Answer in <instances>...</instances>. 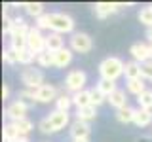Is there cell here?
Segmentation results:
<instances>
[{
  "label": "cell",
  "instance_id": "obj_1",
  "mask_svg": "<svg viewBox=\"0 0 152 142\" xmlns=\"http://www.w3.org/2000/svg\"><path fill=\"white\" fill-rule=\"evenodd\" d=\"M69 121H70L69 112L53 110L50 116H46L44 120H40L38 129H40V133H44V135H51V133H57V131L65 129V127L69 125Z\"/></svg>",
  "mask_w": 152,
  "mask_h": 142
},
{
  "label": "cell",
  "instance_id": "obj_2",
  "mask_svg": "<svg viewBox=\"0 0 152 142\" xmlns=\"http://www.w3.org/2000/svg\"><path fill=\"white\" fill-rule=\"evenodd\" d=\"M124 72H126V63L120 57H107L99 64V74H101L103 80L116 82L120 76H124Z\"/></svg>",
  "mask_w": 152,
  "mask_h": 142
},
{
  "label": "cell",
  "instance_id": "obj_3",
  "mask_svg": "<svg viewBox=\"0 0 152 142\" xmlns=\"http://www.w3.org/2000/svg\"><path fill=\"white\" fill-rule=\"evenodd\" d=\"M50 30L57 34H66L74 30V19L66 13H50Z\"/></svg>",
  "mask_w": 152,
  "mask_h": 142
},
{
  "label": "cell",
  "instance_id": "obj_4",
  "mask_svg": "<svg viewBox=\"0 0 152 142\" xmlns=\"http://www.w3.org/2000/svg\"><path fill=\"white\" fill-rule=\"evenodd\" d=\"M21 82L25 83L27 89L36 91L38 87L44 85V72H42L40 68H34V66H27V68H23V72H21Z\"/></svg>",
  "mask_w": 152,
  "mask_h": 142
},
{
  "label": "cell",
  "instance_id": "obj_5",
  "mask_svg": "<svg viewBox=\"0 0 152 142\" xmlns=\"http://www.w3.org/2000/svg\"><path fill=\"white\" fill-rule=\"evenodd\" d=\"M27 49L32 51L36 57L46 51V36L42 34L40 28L31 27V32H28V38H27Z\"/></svg>",
  "mask_w": 152,
  "mask_h": 142
},
{
  "label": "cell",
  "instance_id": "obj_6",
  "mask_svg": "<svg viewBox=\"0 0 152 142\" xmlns=\"http://www.w3.org/2000/svg\"><path fill=\"white\" fill-rule=\"evenodd\" d=\"M86 82H88V76H86L84 70H70L65 78V87L74 95V93L84 91Z\"/></svg>",
  "mask_w": 152,
  "mask_h": 142
},
{
  "label": "cell",
  "instance_id": "obj_7",
  "mask_svg": "<svg viewBox=\"0 0 152 142\" xmlns=\"http://www.w3.org/2000/svg\"><path fill=\"white\" fill-rule=\"evenodd\" d=\"M93 47V40L86 32H74L70 36V49L76 53H89Z\"/></svg>",
  "mask_w": 152,
  "mask_h": 142
},
{
  "label": "cell",
  "instance_id": "obj_8",
  "mask_svg": "<svg viewBox=\"0 0 152 142\" xmlns=\"http://www.w3.org/2000/svg\"><path fill=\"white\" fill-rule=\"evenodd\" d=\"M129 53L133 57V61L137 63H148L152 61V46L150 44H145V42H135L131 47H129Z\"/></svg>",
  "mask_w": 152,
  "mask_h": 142
},
{
  "label": "cell",
  "instance_id": "obj_9",
  "mask_svg": "<svg viewBox=\"0 0 152 142\" xmlns=\"http://www.w3.org/2000/svg\"><path fill=\"white\" fill-rule=\"evenodd\" d=\"M27 112H28V106H27V102H23V101H13L6 108V116L12 120V123H15L19 120H25Z\"/></svg>",
  "mask_w": 152,
  "mask_h": 142
},
{
  "label": "cell",
  "instance_id": "obj_10",
  "mask_svg": "<svg viewBox=\"0 0 152 142\" xmlns=\"http://www.w3.org/2000/svg\"><path fill=\"white\" fill-rule=\"evenodd\" d=\"M34 101L40 104H48L51 101H57V89L50 83H44L42 87H38L34 91Z\"/></svg>",
  "mask_w": 152,
  "mask_h": 142
},
{
  "label": "cell",
  "instance_id": "obj_11",
  "mask_svg": "<svg viewBox=\"0 0 152 142\" xmlns=\"http://www.w3.org/2000/svg\"><path fill=\"white\" fill-rule=\"evenodd\" d=\"M89 135H91V127H89V123L80 121V120L72 121V125H70V136H72V140L89 138Z\"/></svg>",
  "mask_w": 152,
  "mask_h": 142
},
{
  "label": "cell",
  "instance_id": "obj_12",
  "mask_svg": "<svg viewBox=\"0 0 152 142\" xmlns=\"http://www.w3.org/2000/svg\"><path fill=\"white\" fill-rule=\"evenodd\" d=\"M72 63V49L70 47H63V49H59L57 53H53V64L57 68H65V66H69Z\"/></svg>",
  "mask_w": 152,
  "mask_h": 142
},
{
  "label": "cell",
  "instance_id": "obj_13",
  "mask_svg": "<svg viewBox=\"0 0 152 142\" xmlns=\"http://www.w3.org/2000/svg\"><path fill=\"white\" fill-rule=\"evenodd\" d=\"M118 8H120V4H114V2H97L93 6V12H95V15H97V17L104 19L107 15L118 12Z\"/></svg>",
  "mask_w": 152,
  "mask_h": 142
},
{
  "label": "cell",
  "instance_id": "obj_14",
  "mask_svg": "<svg viewBox=\"0 0 152 142\" xmlns=\"http://www.w3.org/2000/svg\"><path fill=\"white\" fill-rule=\"evenodd\" d=\"M63 38L61 34H57V32H50V34L46 36V51H50V53H57L59 49H63Z\"/></svg>",
  "mask_w": 152,
  "mask_h": 142
},
{
  "label": "cell",
  "instance_id": "obj_15",
  "mask_svg": "<svg viewBox=\"0 0 152 142\" xmlns=\"http://www.w3.org/2000/svg\"><path fill=\"white\" fill-rule=\"evenodd\" d=\"M72 104L76 106V110H78V108H86V106H93L89 89H84V91H80V93H74L72 95Z\"/></svg>",
  "mask_w": 152,
  "mask_h": 142
},
{
  "label": "cell",
  "instance_id": "obj_16",
  "mask_svg": "<svg viewBox=\"0 0 152 142\" xmlns=\"http://www.w3.org/2000/svg\"><path fill=\"white\" fill-rule=\"evenodd\" d=\"M108 102H110L112 108H116V110H122V108L127 106V99H126V91L124 89H116L110 97H108Z\"/></svg>",
  "mask_w": 152,
  "mask_h": 142
},
{
  "label": "cell",
  "instance_id": "obj_17",
  "mask_svg": "<svg viewBox=\"0 0 152 142\" xmlns=\"http://www.w3.org/2000/svg\"><path fill=\"white\" fill-rule=\"evenodd\" d=\"M127 80H142V72H141V63L137 61H129L126 63V72H124Z\"/></svg>",
  "mask_w": 152,
  "mask_h": 142
},
{
  "label": "cell",
  "instance_id": "obj_18",
  "mask_svg": "<svg viewBox=\"0 0 152 142\" xmlns=\"http://www.w3.org/2000/svg\"><path fill=\"white\" fill-rule=\"evenodd\" d=\"M97 117V106H86V108H78L76 110V120L89 123L91 120Z\"/></svg>",
  "mask_w": 152,
  "mask_h": 142
},
{
  "label": "cell",
  "instance_id": "obj_19",
  "mask_svg": "<svg viewBox=\"0 0 152 142\" xmlns=\"http://www.w3.org/2000/svg\"><path fill=\"white\" fill-rule=\"evenodd\" d=\"M21 8H25V12L34 19L44 15V4L42 2H25V4H21Z\"/></svg>",
  "mask_w": 152,
  "mask_h": 142
},
{
  "label": "cell",
  "instance_id": "obj_20",
  "mask_svg": "<svg viewBox=\"0 0 152 142\" xmlns=\"http://www.w3.org/2000/svg\"><path fill=\"white\" fill-rule=\"evenodd\" d=\"M135 123L137 127H146L152 123V112L150 110H145V108H139V110L135 112Z\"/></svg>",
  "mask_w": 152,
  "mask_h": 142
},
{
  "label": "cell",
  "instance_id": "obj_21",
  "mask_svg": "<svg viewBox=\"0 0 152 142\" xmlns=\"http://www.w3.org/2000/svg\"><path fill=\"white\" fill-rule=\"evenodd\" d=\"M135 108H131V106H126V108H122V110H116V120L120 121V123H133L135 121Z\"/></svg>",
  "mask_w": 152,
  "mask_h": 142
},
{
  "label": "cell",
  "instance_id": "obj_22",
  "mask_svg": "<svg viewBox=\"0 0 152 142\" xmlns=\"http://www.w3.org/2000/svg\"><path fill=\"white\" fill-rule=\"evenodd\" d=\"M127 91L131 95H135V97H139L146 91L145 87V80H127Z\"/></svg>",
  "mask_w": 152,
  "mask_h": 142
},
{
  "label": "cell",
  "instance_id": "obj_23",
  "mask_svg": "<svg viewBox=\"0 0 152 142\" xmlns=\"http://www.w3.org/2000/svg\"><path fill=\"white\" fill-rule=\"evenodd\" d=\"M2 136H4V142H13V140H17L21 135H19V131L15 129L13 123H6L4 129H2Z\"/></svg>",
  "mask_w": 152,
  "mask_h": 142
},
{
  "label": "cell",
  "instance_id": "obj_24",
  "mask_svg": "<svg viewBox=\"0 0 152 142\" xmlns=\"http://www.w3.org/2000/svg\"><path fill=\"white\" fill-rule=\"evenodd\" d=\"M72 106V97L70 95H59L57 97V101H55V110H59V112H69V108Z\"/></svg>",
  "mask_w": 152,
  "mask_h": 142
},
{
  "label": "cell",
  "instance_id": "obj_25",
  "mask_svg": "<svg viewBox=\"0 0 152 142\" xmlns=\"http://www.w3.org/2000/svg\"><path fill=\"white\" fill-rule=\"evenodd\" d=\"M97 87L101 89V91L107 95V97H110V95L118 89V87H116V82H110V80H103V78L97 82Z\"/></svg>",
  "mask_w": 152,
  "mask_h": 142
},
{
  "label": "cell",
  "instance_id": "obj_26",
  "mask_svg": "<svg viewBox=\"0 0 152 142\" xmlns=\"http://www.w3.org/2000/svg\"><path fill=\"white\" fill-rule=\"evenodd\" d=\"M13 125H15V129L19 131V135H21V136H27L28 133L32 131V121L28 120V117H25V120H19V121H15Z\"/></svg>",
  "mask_w": 152,
  "mask_h": 142
},
{
  "label": "cell",
  "instance_id": "obj_27",
  "mask_svg": "<svg viewBox=\"0 0 152 142\" xmlns=\"http://www.w3.org/2000/svg\"><path fill=\"white\" fill-rule=\"evenodd\" d=\"M89 93H91V104H93V106H101L104 101H108V97H107V95H104L99 87L89 89Z\"/></svg>",
  "mask_w": 152,
  "mask_h": 142
},
{
  "label": "cell",
  "instance_id": "obj_28",
  "mask_svg": "<svg viewBox=\"0 0 152 142\" xmlns=\"http://www.w3.org/2000/svg\"><path fill=\"white\" fill-rule=\"evenodd\" d=\"M137 102H139L141 108H145V110H152V91L150 89H146L142 95L137 97Z\"/></svg>",
  "mask_w": 152,
  "mask_h": 142
},
{
  "label": "cell",
  "instance_id": "obj_29",
  "mask_svg": "<svg viewBox=\"0 0 152 142\" xmlns=\"http://www.w3.org/2000/svg\"><path fill=\"white\" fill-rule=\"evenodd\" d=\"M36 63L42 66V68H50V66H55L53 64V53H50V51H44V53H40L36 57Z\"/></svg>",
  "mask_w": 152,
  "mask_h": 142
},
{
  "label": "cell",
  "instance_id": "obj_30",
  "mask_svg": "<svg viewBox=\"0 0 152 142\" xmlns=\"http://www.w3.org/2000/svg\"><path fill=\"white\" fill-rule=\"evenodd\" d=\"M137 17H139V21L142 23V25H146L148 28L152 27V8H150V6L142 8L141 12H139V15H137Z\"/></svg>",
  "mask_w": 152,
  "mask_h": 142
},
{
  "label": "cell",
  "instance_id": "obj_31",
  "mask_svg": "<svg viewBox=\"0 0 152 142\" xmlns=\"http://www.w3.org/2000/svg\"><path fill=\"white\" fill-rule=\"evenodd\" d=\"M19 63L21 64H25V66H31V63L36 59V55L32 53V51H28V49H23V51H19Z\"/></svg>",
  "mask_w": 152,
  "mask_h": 142
},
{
  "label": "cell",
  "instance_id": "obj_32",
  "mask_svg": "<svg viewBox=\"0 0 152 142\" xmlns=\"http://www.w3.org/2000/svg\"><path fill=\"white\" fill-rule=\"evenodd\" d=\"M4 63H8V64H17L19 63V55H17V51H13L12 47H8V49H4Z\"/></svg>",
  "mask_w": 152,
  "mask_h": 142
},
{
  "label": "cell",
  "instance_id": "obj_33",
  "mask_svg": "<svg viewBox=\"0 0 152 142\" xmlns=\"http://www.w3.org/2000/svg\"><path fill=\"white\" fill-rule=\"evenodd\" d=\"M34 27L40 28V30H44V28H48V30H50V13H44L42 17H38Z\"/></svg>",
  "mask_w": 152,
  "mask_h": 142
},
{
  "label": "cell",
  "instance_id": "obj_34",
  "mask_svg": "<svg viewBox=\"0 0 152 142\" xmlns=\"http://www.w3.org/2000/svg\"><path fill=\"white\" fill-rule=\"evenodd\" d=\"M141 72H142V80H152V61L141 64Z\"/></svg>",
  "mask_w": 152,
  "mask_h": 142
},
{
  "label": "cell",
  "instance_id": "obj_35",
  "mask_svg": "<svg viewBox=\"0 0 152 142\" xmlns=\"http://www.w3.org/2000/svg\"><path fill=\"white\" fill-rule=\"evenodd\" d=\"M25 99H28V101L34 102V91H32V89H23V91L19 93V101L25 102Z\"/></svg>",
  "mask_w": 152,
  "mask_h": 142
},
{
  "label": "cell",
  "instance_id": "obj_36",
  "mask_svg": "<svg viewBox=\"0 0 152 142\" xmlns=\"http://www.w3.org/2000/svg\"><path fill=\"white\" fill-rule=\"evenodd\" d=\"M8 95H10V87L8 85H2V99H8Z\"/></svg>",
  "mask_w": 152,
  "mask_h": 142
},
{
  "label": "cell",
  "instance_id": "obj_37",
  "mask_svg": "<svg viewBox=\"0 0 152 142\" xmlns=\"http://www.w3.org/2000/svg\"><path fill=\"white\" fill-rule=\"evenodd\" d=\"M146 38H148V42H150V46H152V27L146 28Z\"/></svg>",
  "mask_w": 152,
  "mask_h": 142
},
{
  "label": "cell",
  "instance_id": "obj_38",
  "mask_svg": "<svg viewBox=\"0 0 152 142\" xmlns=\"http://www.w3.org/2000/svg\"><path fill=\"white\" fill-rule=\"evenodd\" d=\"M13 142H28V138H27V136H19V138L13 140Z\"/></svg>",
  "mask_w": 152,
  "mask_h": 142
},
{
  "label": "cell",
  "instance_id": "obj_39",
  "mask_svg": "<svg viewBox=\"0 0 152 142\" xmlns=\"http://www.w3.org/2000/svg\"><path fill=\"white\" fill-rule=\"evenodd\" d=\"M72 142H89V138H78V140H72Z\"/></svg>",
  "mask_w": 152,
  "mask_h": 142
},
{
  "label": "cell",
  "instance_id": "obj_40",
  "mask_svg": "<svg viewBox=\"0 0 152 142\" xmlns=\"http://www.w3.org/2000/svg\"><path fill=\"white\" fill-rule=\"evenodd\" d=\"M150 8H152V4H150Z\"/></svg>",
  "mask_w": 152,
  "mask_h": 142
}]
</instances>
